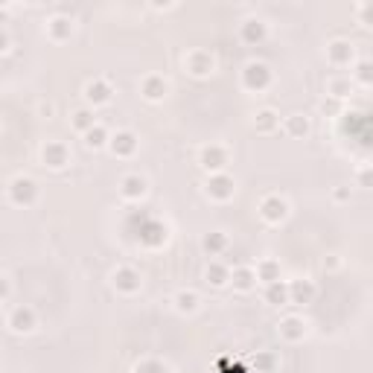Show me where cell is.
<instances>
[{"label":"cell","mask_w":373,"mask_h":373,"mask_svg":"<svg viewBox=\"0 0 373 373\" xmlns=\"http://www.w3.org/2000/svg\"><path fill=\"white\" fill-rule=\"evenodd\" d=\"M356 18H359L362 27L373 30V4H359V6H356Z\"/></svg>","instance_id":"cell-31"},{"label":"cell","mask_w":373,"mask_h":373,"mask_svg":"<svg viewBox=\"0 0 373 373\" xmlns=\"http://www.w3.org/2000/svg\"><path fill=\"white\" fill-rule=\"evenodd\" d=\"M70 126L85 137V134L96 126V114H93L91 108H76V111H73V117H70Z\"/></svg>","instance_id":"cell-25"},{"label":"cell","mask_w":373,"mask_h":373,"mask_svg":"<svg viewBox=\"0 0 373 373\" xmlns=\"http://www.w3.org/2000/svg\"><path fill=\"white\" fill-rule=\"evenodd\" d=\"M356 184L365 190H373V163L370 166H359L356 169Z\"/></svg>","instance_id":"cell-32"},{"label":"cell","mask_w":373,"mask_h":373,"mask_svg":"<svg viewBox=\"0 0 373 373\" xmlns=\"http://www.w3.org/2000/svg\"><path fill=\"white\" fill-rule=\"evenodd\" d=\"M353 79H350V73H333V76L327 79V96L330 99H338V103H344L347 96L353 93Z\"/></svg>","instance_id":"cell-17"},{"label":"cell","mask_w":373,"mask_h":373,"mask_svg":"<svg viewBox=\"0 0 373 373\" xmlns=\"http://www.w3.org/2000/svg\"><path fill=\"white\" fill-rule=\"evenodd\" d=\"M132 373H172V370H169V365L161 362V359H143V362L134 365Z\"/></svg>","instance_id":"cell-30"},{"label":"cell","mask_w":373,"mask_h":373,"mask_svg":"<svg viewBox=\"0 0 373 373\" xmlns=\"http://www.w3.org/2000/svg\"><path fill=\"white\" fill-rule=\"evenodd\" d=\"M149 193V181L143 176H137V172H129V176L120 178V198L122 202H140V198H146Z\"/></svg>","instance_id":"cell-11"},{"label":"cell","mask_w":373,"mask_h":373,"mask_svg":"<svg viewBox=\"0 0 373 373\" xmlns=\"http://www.w3.org/2000/svg\"><path fill=\"white\" fill-rule=\"evenodd\" d=\"M251 126L260 132V134H271V132H277L280 129V117L275 108H260L251 120Z\"/></svg>","instance_id":"cell-20"},{"label":"cell","mask_w":373,"mask_h":373,"mask_svg":"<svg viewBox=\"0 0 373 373\" xmlns=\"http://www.w3.org/2000/svg\"><path fill=\"white\" fill-rule=\"evenodd\" d=\"M231 275H234V268H228L225 263H219V260H210L207 268H205V280H207V286H213V289L231 286Z\"/></svg>","instance_id":"cell-18"},{"label":"cell","mask_w":373,"mask_h":373,"mask_svg":"<svg viewBox=\"0 0 373 373\" xmlns=\"http://www.w3.org/2000/svg\"><path fill=\"white\" fill-rule=\"evenodd\" d=\"M356 85H365V88H373V59H359L353 64V76H350Z\"/></svg>","instance_id":"cell-27"},{"label":"cell","mask_w":373,"mask_h":373,"mask_svg":"<svg viewBox=\"0 0 373 373\" xmlns=\"http://www.w3.org/2000/svg\"><path fill=\"white\" fill-rule=\"evenodd\" d=\"M6 327L12 333H18V335L21 333H33L38 327V318H35V312L30 306H12L6 312Z\"/></svg>","instance_id":"cell-10"},{"label":"cell","mask_w":373,"mask_h":373,"mask_svg":"<svg viewBox=\"0 0 373 373\" xmlns=\"http://www.w3.org/2000/svg\"><path fill=\"white\" fill-rule=\"evenodd\" d=\"M283 132L289 137H306L309 134V117L306 114H289L283 120Z\"/></svg>","instance_id":"cell-23"},{"label":"cell","mask_w":373,"mask_h":373,"mask_svg":"<svg viewBox=\"0 0 373 373\" xmlns=\"http://www.w3.org/2000/svg\"><path fill=\"white\" fill-rule=\"evenodd\" d=\"M254 268H257V280L265 283V286H271V283L280 280V263H277V260L265 257V260H260Z\"/></svg>","instance_id":"cell-22"},{"label":"cell","mask_w":373,"mask_h":373,"mask_svg":"<svg viewBox=\"0 0 373 373\" xmlns=\"http://www.w3.org/2000/svg\"><path fill=\"white\" fill-rule=\"evenodd\" d=\"M205 195L216 205H225L236 195V181L228 176V172H219V176H210L205 184Z\"/></svg>","instance_id":"cell-6"},{"label":"cell","mask_w":373,"mask_h":373,"mask_svg":"<svg viewBox=\"0 0 373 373\" xmlns=\"http://www.w3.org/2000/svg\"><path fill=\"white\" fill-rule=\"evenodd\" d=\"M70 149H67V143H62V140H47L44 146H41V161H44V166H50V169H64L67 163H70Z\"/></svg>","instance_id":"cell-9"},{"label":"cell","mask_w":373,"mask_h":373,"mask_svg":"<svg viewBox=\"0 0 373 373\" xmlns=\"http://www.w3.org/2000/svg\"><path fill=\"white\" fill-rule=\"evenodd\" d=\"M257 268L254 265H236L234 268V275H231V286H234V292H242V294H248L251 289H257Z\"/></svg>","instance_id":"cell-16"},{"label":"cell","mask_w":373,"mask_h":373,"mask_svg":"<svg viewBox=\"0 0 373 373\" xmlns=\"http://www.w3.org/2000/svg\"><path fill=\"white\" fill-rule=\"evenodd\" d=\"M111 286H114V292L126 294V297H129V294H137L140 286H143L140 271L132 268V265H120V268H114V271H111Z\"/></svg>","instance_id":"cell-8"},{"label":"cell","mask_w":373,"mask_h":373,"mask_svg":"<svg viewBox=\"0 0 373 373\" xmlns=\"http://www.w3.org/2000/svg\"><path fill=\"white\" fill-rule=\"evenodd\" d=\"M184 70L195 79H207L216 73V56L210 50H202V47H193L184 53Z\"/></svg>","instance_id":"cell-2"},{"label":"cell","mask_w":373,"mask_h":373,"mask_svg":"<svg viewBox=\"0 0 373 373\" xmlns=\"http://www.w3.org/2000/svg\"><path fill=\"white\" fill-rule=\"evenodd\" d=\"M228 245H231V239H228L225 231H213V234H207V236L202 239V248H205V251H207L210 257H219Z\"/></svg>","instance_id":"cell-26"},{"label":"cell","mask_w":373,"mask_h":373,"mask_svg":"<svg viewBox=\"0 0 373 373\" xmlns=\"http://www.w3.org/2000/svg\"><path fill=\"white\" fill-rule=\"evenodd\" d=\"M73 18H64V15H53L47 21V27H44V33L50 35V41H56V44H62V41H67L70 35H73Z\"/></svg>","instance_id":"cell-15"},{"label":"cell","mask_w":373,"mask_h":373,"mask_svg":"<svg viewBox=\"0 0 373 373\" xmlns=\"http://www.w3.org/2000/svg\"><path fill=\"white\" fill-rule=\"evenodd\" d=\"M257 213H260V219L265 222V225H283V222L289 219V213H292V207L280 193H268V195H263Z\"/></svg>","instance_id":"cell-3"},{"label":"cell","mask_w":373,"mask_h":373,"mask_svg":"<svg viewBox=\"0 0 373 373\" xmlns=\"http://www.w3.org/2000/svg\"><path fill=\"white\" fill-rule=\"evenodd\" d=\"M277 333H280L283 341L297 344V341H304L309 335V321L304 315H297V312H289L277 321Z\"/></svg>","instance_id":"cell-7"},{"label":"cell","mask_w":373,"mask_h":373,"mask_svg":"<svg viewBox=\"0 0 373 373\" xmlns=\"http://www.w3.org/2000/svg\"><path fill=\"white\" fill-rule=\"evenodd\" d=\"M239 35L248 44H257V41H263L268 35V27H265V21H260V18H248V21H242Z\"/></svg>","instance_id":"cell-21"},{"label":"cell","mask_w":373,"mask_h":373,"mask_svg":"<svg viewBox=\"0 0 373 373\" xmlns=\"http://www.w3.org/2000/svg\"><path fill=\"white\" fill-rule=\"evenodd\" d=\"M114 99V88H111V82L108 79H93V82H88L85 85V103L88 105H93V108H99V105H108Z\"/></svg>","instance_id":"cell-12"},{"label":"cell","mask_w":373,"mask_h":373,"mask_svg":"<svg viewBox=\"0 0 373 373\" xmlns=\"http://www.w3.org/2000/svg\"><path fill=\"white\" fill-rule=\"evenodd\" d=\"M327 64L333 70H344V67H353L356 64V47L347 41V38H333L327 44Z\"/></svg>","instance_id":"cell-5"},{"label":"cell","mask_w":373,"mask_h":373,"mask_svg":"<svg viewBox=\"0 0 373 373\" xmlns=\"http://www.w3.org/2000/svg\"><path fill=\"white\" fill-rule=\"evenodd\" d=\"M265 304L271 306H283V304H292V297H289V283L286 280H277V283H271L265 286Z\"/></svg>","instance_id":"cell-24"},{"label":"cell","mask_w":373,"mask_h":373,"mask_svg":"<svg viewBox=\"0 0 373 373\" xmlns=\"http://www.w3.org/2000/svg\"><path fill=\"white\" fill-rule=\"evenodd\" d=\"M271 82H275V76H271L268 64H263V62H248L242 67V88L248 93H263V91L271 88Z\"/></svg>","instance_id":"cell-4"},{"label":"cell","mask_w":373,"mask_h":373,"mask_svg":"<svg viewBox=\"0 0 373 373\" xmlns=\"http://www.w3.org/2000/svg\"><path fill=\"white\" fill-rule=\"evenodd\" d=\"M137 146H140V140H137V134L129 132V129H122V132L111 134V143H108V149H111L117 158H134Z\"/></svg>","instance_id":"cell-14"},{"label":"cell","mask_w":373,"mask_h":373,"mask_svg":"<svg viewBox=\"0 0 373 373\" xmlns=\"http://www.w3.org/2000/svg\"><path fill=\"white\" fill-rule=\"evenodd\" d=\"M108 143H111V134H108L103 126H99V122L85 134V146H88V149H105Z\"/></svg>","instance_id":"cell-29"},{"label":"cell","mask_w":373,"mask_h":373,"mask_svg":"<svg viewBox=\"0 0 373 373\" xmlns=\"http://www.w3.org/2000/svg\"><path fill=\"white\" fill-rule=\"evenodd\" d=\"M231 163V149L222 143H205L198 149V166H202L207 176H219V172H228Z\"/></svg>","instance_id":"cell-1"},{"label":"cell","mask_w":373,"mask_h":373,"mask_svg":"<svg viewBox=\"0 0 373 373\" xmlns=\"http://www.w3.org/2000/svg\"><path fill=\"white\" fill-rule=\"evenodd\" d=\"M289 297H292V304H309L312 297H315V286L312 283H297V280H292L289 283Z\"/></svg>","instance_id":"cell-28"},{"label":"cell","mask_w":373,"mask_h":373,"mask_svg":"<svg viewBox=\"0 0 373 373\" xmlns=\"http://www.w3.org/2000/svg\"><path fill=\"white\" fill-rule=\"evenodd\" d=\"M166 93H169V82L158 76V73H149V76L140 79V96L149 99V103H161V99H166Z\"/></svg>","instance_id":"cell-13"},{"label":"cell","mask_w":373,"mask_h":373,"mask_svg":"<svg viewBox=\"0 0 373 373\" xmlns=\"http://www.w3.org/2000/svg\"><path fill=\"white\" fill-rule=\"evenodd\" d=\"M172 306H176L178 315H195L198 306H202V297H198L193 289H181L176 297H172Z\"/></svg>","instance_id":"cell-19"}]
</instances>
